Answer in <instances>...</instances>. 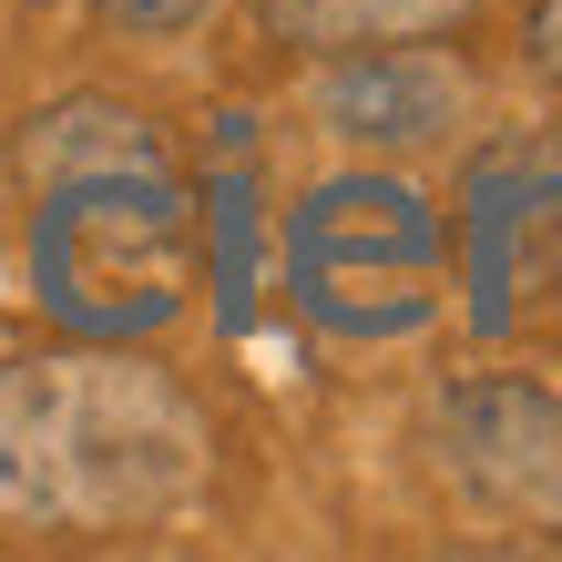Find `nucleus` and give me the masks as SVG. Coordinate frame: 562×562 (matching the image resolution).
Segmentation results:
<instances>
[{"label":"nucleus","instance_id":"1","mask_svg":"<svg viewBox=\"0 0 562 562\" xmlns=\"http://www.w3.org/2000/svg\"><path fill=\"white\" fill-rule=\"evenodd\" d=\"M205 481V409L164 369L92 338L0 379V521L31 532H134Z\"/></svg>","mask_w":562,"mask_h":562},{"label":"nucleus","instance_id":"2","mask_svg":"<svg viewBox=\"0 0 562 562\" xmlns=\"http://www.w3.org/2000/svg\"><path fill=\"white\" fill-rule=\"evenodd\" d=\"M31 286L72 338L123 348L175 327L194 296V205L164 175V154L52 175V194L31 205Z\"/></svg>","mask_w":562,"mask_h":562},{"label":"nucleus","instance_id":"3","mask_svg":"<svg viewBox=\"0 0 562 562\" xmlns=\"http://www.w3.org/2000/svg\"><path fill=\"white\" fill-rule=\"evenodd\" d=\"M440 205L409 175H327L307 205L286 215V296L327 338H419L440 317Z\"/></svg>","mask_w":562,"mask_h":562},{"label":"nucleus","instance_id":"4","mask_svg":"<svg viewBox=\"0 0 562 562\" xmlns=\"http://www.w3.org/2000/svg\"><path fill=\"white\" fill-rule=\"evenodd\" d=\"M440 450L481 512L562 532V389L552 379H460L440 400Z\"/></svg>","mask_w":562,"mask_h":562},{"label":"nucleus","instance_id":"5","mask_svg":"<svg viewBox=\"0 0 562 562\" xmlns=\"http://www.w3.org/2000/svg\"><path fill=\"white\" fill-rule=\"evenodd\" d=\"M317 113H327V134H338V144H369V154H419V144H450V134H460V113H471V82H460L450 42L327 52Z\"/></svg>","mask_w":562,"mask_h":562},{"label":"nucleus","instance_id":"6","mask_svg":"<svg viewBox=\"0 0 562 562\" xmlns=\"http://www.w3.org/2000/svg\"><path fill=\"white\" fill-rule=\"evenodd\" d=\"M481 0H267L286 52H379V42H460Z\"/></svg>","mask_w":562,"mask_h":562},{"label":"nucleus","instance_id":"7","mask_svg":"<svg viewBox=\"0 0 562 562\" xmlns=\"http://www.w3.org/2000/svg\"><path fill=\"white\" fill-rule=\"evenodd\" d=\"M113 31H134V42H175V31H205L225 0H92Z\"/></svg>","mask_w":562,"mask_h":562},{"label":"nucleus","instance_id":"8","mask_svg":"<svg viewBox=\"0 0 562 562\" xmlns=\"http://www.w3.org/2000/svg\"><path fill=\"white\" fill-rule=\"evenodd\" d=\"M521 61H532V82H562V0L521 11Z\"/></svg>","mask_w":562,"mask_h":562}]
</instances>
